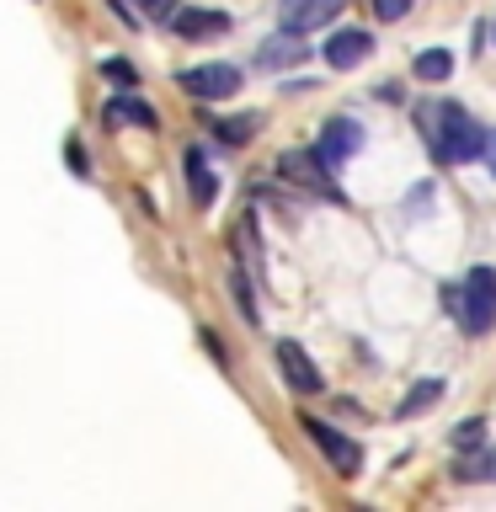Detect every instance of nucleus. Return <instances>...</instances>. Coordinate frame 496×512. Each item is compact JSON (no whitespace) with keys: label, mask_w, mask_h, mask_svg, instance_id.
<instances>
[{"label":"nucleus","mask_w":496,"mask_h":512,"mask_svg":"<svg viewBox=\"0 0 496 512\" xmlns=\"http://www.w3.org/2000/svg\"><path fill=\"white\" fill-rule=\"evenodd\" d=\"M416 123L438 166H464V160H480V150H491V128L475 123L459 102H422Z\"/></svg>","instance_id":"nucleus-1"},{"label":"nucleus","mask_w":496,"mask_h":512,"mask_svg":"<svg viewBox=\"0 0 496 512\" xmlns=\"http://www.w3.org/2000/svg\"><path fill=\"white\" fill-rule=\"evenodd\" d=\"M443 304L459 315V326L480 336L496 326V267H470L464 272V283L443 288Z\"/></svg>","instance_id":"nucleus-2"},{"label":"nucleus","mask_w":496,"mask_h":512,"mask_svg":"<svg viewBox=\"0 0 496 512\" xmlns=\"http://www.w3.org/2000/svg\"><path fill=\"white\" fill-rule=\"evenodd\" d=\"M278 176L288 187H304L310 198L342 203V187H336V176H331V160L320 150H283L278 155Z\"/></svg>","instance_id":"nucleus-3"},{"label":"nucleus","mask_w":496,"mask_h":512,"mask_svg":"<svg viewBox=\"0 0 496 512\" xmlns=\"http://www.w3.org/2000/svg\"><path fill=\"white\" fill-rule=\"evenodd\" d=\"M299 427H304V438H310L320 454L331 459V470L336 475H363V443L358 438H347V432H336L331 422H320V416H299Z\"/></svg>","instance_id":"nucleus-4"},{"label":"nucleus","mask_w":496,"mask_h":512,"mask_svg":"<svg viewBox=\"0 0 496 512\" xmlns=\"http://www.w3.org/2000/svg\"><path fill=\"white\" fill-rule=\"evenodd\" d=\"M176 86H182L187 96H198V102H230V96L240 91V70H235V64H224V59L192 64V70L176 75Z\"/></svg>","instance_id":"nucleus-5"},{"label":"nucleus","mask_w":496,"mask_h":512,"mask_svg":"<svg viewBox=\"0 0 496 512\" xmlns=\"http://www.w3.org/2000/svg\"><path fill=\"white\" fill-rule=\"evenodd\" d=\"M272 352H278V374H283V384H288L294 395H320V390H326V379H320V363L294 342V336H283V342L272 347Z\"/></svg>","instance_id":"nucleus-6"},{"label":"nucleus","mask_w":496,"mask_h":512,"mask_svg":"<svg viewBox=\"0 0 496 512\" xmlns=\"http://www.w3.org/2000/svg\"><path fill=\"white\" fill-rule=\"evenodd\" d=\"M368 144V128L358 118H347V112H336V118H326V128H320V144L315 150L331 160V166H347L352 155H363Z\"/></svg>","instance_id":"nucleus-7"},{"label":"nucleus","mask_w":496,"mask_h":512,"mask_svg":"<svg viewBox=\"0 0 496 512\" xmlns=\"http://www.w3.org/2000/svg\"><path fill=\"white\" fill-rule=\"evenodd\" d=\"M320 54H326V64L331 70H358V64H368L374 59V32L368 27H336L326 43H320Z\"/></svg>","instance_id":"nucleus-8"},{"label":"nucleus","mask_w":496,"mask_h":512,"mask_svg":"<svg viewBox=\"0 0 496 512\" xmlns=\"http://www.w3.org/2000/svg\"><path fill=\"white\" fill-rule=\"evenodd\" d=\"M347 0H278V22L288 32H315V27H326L336 22V11H342Z\"/></svg>","instance_id":"nucleus-9"},{"label":"nucleus","mask_w":496,"mask_h":512,"mask_svg":"<svg viewBox=\"0 0 496 512\" xmlns=\"http://www.w3.org/2000/svg\"><path fill=\"white\" fill-rule=\"evenodd\" d=\"M176 38H214V32H230V11H208V6H176L171 16Z\"/></svg>","instance_id":"nucleus-10"},{"label":"nucleus","mask_w":496,"mask_h":512,"mask_svg":"<svg viewBox=\"0 0 496 512\" xmlns=\"http://www.w3.org/2000/svg\"><path fill=\"white\" fill-rule=\"evenodd\" d=\"M299 59H310V43H304V32H288V27L272 43L256 48V64H262V70H288V64H299Z\"/></svg>","instance_id":"nucleus-11"},{"label":"nucleus","mask_w":496,"mask_h":512,"mask_svg":"<svg viewBox=\"0 0 496 512\" xmlns=\"http://www.w3.org/2000/svg\"><path fill=\"white\" fill-rule=\"evenodd\" d=\"M182 166H187V192H192V203H198V208H214V198H219V176H214V166H208V155H203V150H187Z\"/></svg>","instance_id":"nucleus-12"},{"label":"nucleus","mask_w":496,"mask_h":512,"mask_svg":"<svg viewBox=\"0 0 496 512\" xmlns=\"http://www.w3.org/2000/svg\"><path fill=\"white\" fill-rule=\"evenodd\" d=\"M438 400H443V379H416L406 390V400L395 406V416H400V422H411V416H422L427 406H438Z\"/></svg>","instance_id":"nucleus-13"},{"label":"nucleus","mask_w":496,"mask_h":512,"mask_svg":"<svg viewBox=\"0 0 496 512\" xmlns=\"http://www.w3.org/2000/svg\"><path fill=\"white\" fill-rule=\"evenodd\" d=\"M102 118H107V123H139V128H155V123H160L155 107L139 102V96H118V102H107Z\"/></svg>","instance_id":"nucleus-14"},{"label":"nucleus","mask_w":496,"mask_h":512,"mask_svg":"<svg viewBox=\"0 0 496 512\" xmlns=\"http://www.w3.org/2000/svg\"><path fill=\"white\" fill-rule=\"evenodd\" d=\"M454 475L459 480H496V448H470V454H459V464H454Z\"/></svg>","instance_id":"nucleus-15"},{"label":"nucleus","mask_w":496,"mask_h":512,"mask_svg":"<svg viewBox=\"0 0 496 512\" xmlns=\"http://www.w3.org/2000/svg\"><path fill=\"white\" fill-rule=\"evenodd\" d=\"M256 123H262L256 112H240V118H214L208 128H214V139H219V144H251Z\"/></svg>","instance_id":"nucleus-16"},{"label":"nucleus","mask_w":496,"mask_h":512,"mask_svg":"<svg viewBox=\"0 0 496 512\" xmlns=\"http://www.w3.org/2000/svg\"><path fill=\"white\" fill-rule=\"evenodd\" d=\"M411 70H416V80H448L454 75V54H448V48H422Z\"/></svg>","instance_id":"nucleus-17"},{"label":"nucleus","mask_w":496,"mask_h":512,"mask_svg":"<svg viewBox=\"0 0 496 512\" xmlns=\"http://www.w3.org/2000/svg\"><path fill=\"white\" fill-rule=\"evenodd\" d=\"M448 443L459 448V454H470V448H480L486 443V416H464V422L448 432Z\"/></svg>","instance_id":"nucleus-18"},{"label":"nucleus","mask_w":496,"mask_h":512,"mask_svg":"<svg viewBox=\"0 0 496 512\" xmlns=\"http://www.w3.org/2000/svg\"><path fill=\"white\" fill-rule=\"evenodd\" d=\"M230 288H235L240 315H246L251 326H256V320H262V310H256V288H251V278H246V267H235V272H230Z\"/></svg>","instance_id":"nucleus-19"},{"label":"nucleus","mask_w":496,"mask_h":512,"mask_svg":"<svg viewBox=\"0 0 496 512\" xmlns=\"http://www.w3.org/2000/svg\"><path fill=\"white\" fill-rule=\"evenodd\" d=\"M102 75H107V80H118L123 91H128V86H139V70H134L128 59H102Z\"/></svg>","instance_id":"nucleus-20"},{"label":"nucleus","mask_w":496,"mask_h":512,"mask_svg":"<svg viewBox=\"0 0 496 512\" xmlns=\"http://www.w3.org/2000/svg\"><path fill=\"white\" fill-rule=\"evenodd\" d=\"M368 6H374L379 22H400V16H411L416 0H368Z\"/></svg>","instance_id":"nucleus-21"},{"label":"nucleus","mask_w":496,"mask_h":512,"mask_svg":"<svg viewBox=\"0 0 496 512\" xmlns=\"http://www.w3.org/2000/svg\"><path fill=\"white\" fill-rule=\"evenodd\" d=\"M64 160H70V171L80 176V182L91 176V160H86V144H80V139H64Z\"/></svg>","instance_id":"nucleus-22"},{"label":"nucleus","mask_w":496,"mask_h":512,"mask_svg":"<svg viewBox=\"0 0 496 512\" xmlns=\"http://www.w3.org/2000/svg\"><path fill=\"white\" fill-rule=\"evenodd\" d=\"M491 166H496V128H491Z\"/></svg>","instance_id":"nucleus-23"},{"label":"nucleus","mask_w":496,"mask_h":512,"mask_svg":"<svg viewBox=\"0 0 496 512\" xmlns=\"http://www.w3.org/2000/svg\"><path fill=\"white\" fill-rule=\"evenodd\" d=\"M491 38H496V27H491Z\"/></svg>","instance_id":"nucleus-24"}]
</instances>
